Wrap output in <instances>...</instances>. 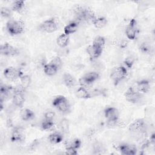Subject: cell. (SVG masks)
Segmentation results:
<instances>
[{"label":"cell","mask_w":155,"mask_h":155,"mask_svg":"<svg viewBox=\"0 0 155 155\" xmlns=\"http://www.w3.org/2000/svg\"><path fill=\"white\" fill-rule=\"evenodd\" d=\"M102 49L101 48L97 47L93 45H90L87 48V52L89 55L91 60L94 59L99 57L102 52Z\"/></svg>","instance_id":"cell-14"},{"label":"cell","mask_w":155,"mask_h":155,"mask_svg":"<svg viewBox=\"0 0 155 155\" xmlns=\"http://www.w3.org/2000/svg\"><path fill=\"white\" fill-rule=\"evenodd\" d=\"M142 94H140L136 89V87L132 86L129 87L125 93L126 99L131 103H137L141 98Z\"/></svg>","instance_id":"cell-5"},{"label":"cell","mask_w":155,"mask_h":155,"mask_svg":"<svg viewBox=\"0 0 155 155\" xmlns=\"http://www.w3.org/2000/svg\"><path fill=\"white\" fill-rule=\"evenodd\" d=\"M94 150L96 151V154H101L102 152V150H104V148L102 145L99 143H96V144L94 146Z\"/></svg>","instance_id":"cell-41"},{"label":"cell","mask_w":155,"mask_h":155,"mask_svg":"<svg viewBox=\"0 0 155 155\" xmlns=\"http://www.w3.org/2000/svg\"><path fill=\"white\" fill-rule=\"evenodd\" d=\"M117 149H118L122 154L124 155H134L137 153V148L135 145L129 143L119 144Z\"/></svg>","instance_id":"cell-11"},{"label":"cell","mask_w":155,"mask_h":155,"mask_svg":"<svg viewBox=\"0 0 155 155\" xmlns=\"http://www.w3.org/2000/svg\"><path fill=\"white\" fill-rule=\"evenodd\" d=\"M128 42L127 41H122L120 43V47L122 48H124L127 46Z\"/></svg>","instance_id":"cell-42"},{"label":"cell","mask_w":155,"mask_h":155,"mask_svg":"<svg viewBox=\"0 0 155 155\" xmlns=\"http://www.w3.org/2000/svg\"><path fill=\"white\" fill-rule=\"evenodd\" d=\"M14 94V87L7 85H1L0 87V102L3 104V102L7 99H9L11 96L13 97Z\"/></svg>","instance_id":"cell-7"},{"label":"cell","mask_w":155,"mask_h":155,"mask_svg":"<svg viewBox=\"0 0 155 155\" xmlns=\"http://www.w3.org/2000/svg\"><path fill=\"white\" fill-rule=\"evenodd\" d=\"M96 19V16L94 13L90 9L85 8L84 15V21H87L88 22H92Z\"/></svg>","instance_id":"cell-27"},{"label":"cell","mask_w":155,"mask_h":155,"mask_svg":"<svg viewBox=\"0 0 155 155\" xmlns=\"http://www.w3.org/2000/svg\"><path fill=\"white\" fill-rule=\"evenodd\" d=\"M93 25L97 28H102L107 24V20L105 17L96 18L93 22Z\"/></svg>","instance_id":"cell-26"},{"label":"cell","mask_w":155,"mask_h":155,"mask_svg":"<svg viewBox=\"0 0 155 155\" xmlns=\"http://www.w3.org/2000/svg\"><path fill=\"white\" fill-rule=\"evenodd\" d=\"M6 28L11 35H17L23 32L24 24L19 21L11 19L7 22Z\"/></svg>","instance_id":"cell-3"},{"label":"cell","mask_w":155,"mask_h":155,"mask_svg":"<svg viewBox=\"0 0 155 155\" xmlns=\"http://www.w3.org/2000/svg\"><path fill=\"white\" fill-rule=\"evenodd\" d=\"M78 28V23L76 21H73L68 23L64 27V33L69 35L76 31Z\"/></svg>","instance_id":"cell-20"},{"label":"cell","mask_w":155,"mask_h":155,"mask_svg":"<svg viewBox=\"0 0 155 155\" xmlns=\"http://www.w3.org/2000/svg\"><path fill=\"white\" fill-rule=\"evenodd\" d=\"M104 116L107 120L118 121L119 113L118 110L113 107H107L104 110Z\"/></svg>","instance_id":"cell-12"},{"label":"cell","mask_w":155,"mask_h":155,"mask_svg":"<svg viewBox=\"0 0 155 155\" xmlns=\"http://www.w3.org/2000/svg\"><path fill=\"white\" fill-rule=\"evenodd\" d=\"M127 69L124 66L114 67L110 74V78L114 85H117L127 75Z\"/></svg>","instance_id":"cell-1"},{"label":"cell","mask_w":155,"mask_h":155,"mask_svg":"<svg viewBox=\"0 0 155 155\" xmlns=\"http://www.w3.org/2000/svg\"><path fill=\"white\" fill-rule=\"evenodd\" d=\"M65 154L69 155H76L78 151L76 149H74L71 147H65Z\"/></svg>","instance_id":"cell-39"},{"label":"cell","mask_w":155,"mask_h":155,"mask_svg":"<svg viewBox=\"0 0 155 155\" xmlns=\"http://www.w3.org/2000/svg\"><path fill=\"white\" fill-rule=\"evenodd\" d=\"M134 59L131 57H128L124 61V64L128 68H131L134 64Z\"/></svg>","instance_id":"cell-37"},{"label":"cell","mask_w":155,"mask_h":155,"mask_svg":"<svg viewBox=\"0 0 155 155\" xmlns=\"http://www.w3.org/2000/svg\"><path fill=\"white\" fill-rule=\"evenodd\" d=\"M20 80L21 84L26 88L28 87L31 84V78L30 76L27 74H22L20 76Z\"/></svg>","instance_id":"cell-30"},{"label":"cell","mask_w":155,"mask_h":155,"mask_svg":"<svg viewBox=\"0 0 155 155\" xmlns=\"http://www.w3.org/2000/svg\"><path fill=\"white\" fill-rule=\"evenodd\" d=\"M147 124L143 119H137L129 125V130L134 133H142L146 130Z\"/></svg>","instance_id":"cell-4"},{"label":"cell","mask_w":155,"mask_h":155,"mask_svg":"<svg viewBox=\"0 0 155 155\" xmlns=\"http://www.w3.org/2000/svg\"><path fill=\"white\" fill-rule=\"evenodd\" d=\"M13 103L18 107H22L25 102V97L23 93H14L13 97Z\"/></svg>","instance_id":"cell-17"},{"label":"cell","mask_w":155,"mask_h":155,"mask_svg":"<svg viewBox=\"0 0 155 155\" xmlns=\"http://www.w3.org/2000/svg\"><path fill=\"white\" fill-rule=\"evenodd\" d=\"M105 44V38L101 36H97L94 38L92 45H93L97 47L103 48Z\"/></svg>","instance_id":"cell-29"},{"label":"cell","mask_w":155,"mask_h":155,"mask_svg":"<svg viewBox=\"0 0 155 155\" xmlns=\"http://www.w3.org/2000/svg\"><path fill=\"white\" fill-rule=\"evenodd\" d=\"M65 147H71L78 150L81 145V140L79 139H74L65 142Z\"/></svg>","instance_id":"cell-28"},{"label":"cell","mask_w":155,"mask_h":155,"mask_svg":"<svg viewBox=\"0 0 155 155\" xmlns=\"http://www.w3.org/2000/svg\"><path fill=\"white\" fill-rule=\"evenodd\" d=\"M53 105L62 113H68L70 110V104L68 99L64 96H56L52 102Z\"/></svg>","instance_id":"cell-2"},{"label":"cell","mask_w":155,"mask_h":155,"mask_svg":"<svg viewBox=\"0 0 155 155\" xmlns=\"http://www.w3.org/2000/svg\"><path fill=\"white\" fill-rule=\"evenodd\" d=\"M58 70V69L50 63L47 64L44 66V71L48 76L54 75L57 73Z\"/></svg>","instance_id":"cell-25"},{"label":"cell","mask_w":155,"mask_h":155,"mask_svg":"<svg viewBox=\"0 0 155 155\" xmlns=\"http://www.w3.org/2000/svg\"><path fill=\"white\" fill-rule=\"evenodd\" d=\"M136 88L140 94H145L150 90V84L148 81L143 79L139 81L136 84Z\"/></svg>","instance_id":"cell-15"},{"label":"cell","mask_w":155,"mask_h":155,"mask_svg":"<svg viewBox=\"0 0 155 155\" xmlns=\"http://www.w3.org/2000/svg\"><path fill=\"white\" fill-rule=\"evenodd\" d=\"M54 117H55V113L54 111L51 110H48L46 111L44 114V118L45 119H47V120H53Z\"/></svg>","instance_id":"cell-36"},{"label":"cell","mask_w":155,"mask_h":155,"mask_svg":"<svg viewBox=\"0 0 155 155\" xmlns=\"http://www.w3.org/2000/svg\"><path fill=\"white\" fill-rule=\"evenodd\" d=\"M82 77L87 82L91 85L99 78V74L96 71H90L88 73H87Z\"/></svg>","instance_id":"cell-21"},{"label":"cell","mask_w":155,"mask_h":155,"mask_svg":"<svg viewBox=\"0 0 155 155\" xmlns=\"http://www.w3.org/2000/svg\"><path fill=\"white\" fill-rule=\"evenodd\" d=\"M138 33L137 22L136 19H131L125 29V35L130 40H134Z\"/></svg>","instance_id":"cell-6"},{"label":"cell","mask_w":155,"mask_h":155,"mask_svg":"<svg viewBox=\"0 0 155 155\" xmlns=\"http://www.w3.org/2000/svg\"><path fill=\"white\" fill-rule=\"evenodd\" d=\"M41 30L47 33H53L58 30V25L54 18L44 21L39 26Z\"/></svg>","instance_id":"cell-8"},{"label":"cell","mask_w":155,"mask_h":155,"mask_svg":"<svg viewBox=\"0 0 155 155\" xmlns=\"http://www.w3.org/2000/svg\"><path fill=\"white\" fill-rule=\"evenodd\" d=\"M75 94L78 98L80 99H88L91 97L90 92H89L87 88L82 87H81L77 89L75 92Z\"/></svg>","instance_id":"cell-19"},{"label":"cell","mask_w":155,"mask_h":155,"mask_svg":"<svg viewBox=\"0 0 155 155\" xmlns=\"http://www.w3.org/2000/svg\"><path fill=\"white\" fill-rule=\"evenodd\" d=\"M25 7V2L22 0H18V1H15L13 2L12 4V10L17 12H21Z\"/></svg>","instance_id":"cell-24"},{"label":"cell","mask_w":155,"mask_h":155,"mask_svg":"<svg viewBox=\"0 0 155 155\" xmlns=\"http://www.w3.org/2000/svg\"><path fill=\"white\" fill-rule=\"evenodd\" d=\"M1 53L7 56H15L19 53V50L8 43H4L1 45L0 48Z\"/></svg>","instance_id":"cell-9"},{"label":"cell","mask_w":155,"mask_h":155,"mask_svg":"<svg viewBox=\"0 0 155 155\" xmlns=\"http://www.w3.org/2000/svg\"><path fill=\"white\" fill-rule=\"evenodd\" d=\"M69 39H69L68 35H67L65 33H62L58 37L57 39H56V42L59 47H65L68 44Z\"/></svg>","instance_id":"cell-22"},{"label":"cell","mask_w":155,"mask_h":155,"mask_svg":"<svg viewBox=\"0 0 155 155\" xmlns=\"http://www.w3.org/2000/svg\"><path fill=\"white\" fill-rule=\"evenodd\" d=\"M59 128L62 132L67 133L69 130L68 120L65 118L62 119L59 122Z\"/></svg>","instance_id":"cell-32"},{"label":"cell","mask_w":155,"mask_h":155,"mask_svg":"<svg viewBox=\"0 0 155 155\" xmlns=\"http://www.w3.org/2000/svg\"><path fill=\"white\" fill-rule=\"evenodd\" d=\"M25 136L21 127H15L12 133L10 139L13 142H21L24 140Z\"/></svg>","instance_id":"cell-13"},{"label":"cell","mask_w":155,"mask_h":155,"mask_svg":"<svg viewBox=\"0 0 155 155\" xmlns=\"http://www.w3.org/2000/svg\"><path fill=\"white\" fill-rule=\"evenodd\" d=\"M54 127L53 120L44 119L41 124V128L44 130H50Z\"/></svg>","instance_id":"cell-31"},{"label":"cell","mask_w":155,"mask_h":155,"mask_svg":"<svg viewBox=\"0 0 155 155\" xmlns=\"http://www.w3.org/2000/svg\"><path fill=\"white\" fill-rule=\"evenodd\" d=\"M12 9L6 7H2L1 8V15L3 18H10L12 16Z\"/></svg>","instance_id":"cell-34"},{"label":"cell","mask_w":155,"mask_h":155,"mask_svg":"<svg viewBox=\"0 0 155 155\" xmlns=\"http://www.w3.org/2000/svg\"><path fill=\"white\" fill-rule=\"evenodd\" d=\"M48 140L51 143H59L62 141L63 136L60 133L54 132L48 136Z\"/></svg>","instance_id":"cell-23"},{"label":"cell","mask_w":155,"mask_h":155,"mask_svg":"<svg viewBox=\"0 0 155 155\" xmlns=\"http://www.w3.org/2000/svg\"><path fill=\"white\" fill-rule=\"evenodd\" d=\"M63 81L65 85L69 88L73 87L76 85L77 81L71 74L68 73H65L63 75Z\"/></svg>","instance_id":"cell-16"},{"label":"cell","mask_w":155,"mask_h":155,"mask_svg":"<svg viewBox=\"0 0 155 155\" xmlns=\"http://www.w3.org/2000/svg\"><path fill=\"white\" fill-rule=\"evenodd\" d=\"M25 91V88L22 85L19 84L14 87V93H24Z\"/></svg>","instance_id":"cell-38"},{"label":"cell","mask_w":155,"mask_h":155,"mask_svg":"<svg viewBox=\"0 0 155 155\" xmlns=\"http://www.w3.org/2000/svg\"><path fill=\"white\" fill-rule=\"evenodd\" d=\"M22 74V73L19 70L13 67H7L4 71V76L7 79L10 81L16 80L17 78H20Z\"/></svg>","instance_id":"cell-10"},{"label":"cell","mask_w":155,"mask_h":155,"mask_svg":"<svg viewBox=\"0 0 155 155\" xmlns=\"http://www.w3.org/2000/svg\"><path fill=\"white\" fill-rule=\"evenodd\" d=\"M50 63L51 64H52L53 65H54L55 67H56L58 70L59 68H61V67L62 65V61L61 59L60 58V57H59V56L54 57L51 59V61Z\"/></svg>","instance_id":"cell-33"},{"label":"cell","mask_w":155,"mask_h":155,"mask_svg":"<svg viewBox=\"0 0 155 155\" xmlns=\"http://www.w3.org/2000/svg\"><path fill=\"white\" fill-rule=\"evenodd\" d=\"M151 45L149 43L143 42L140 45V50L143 53H149L151 51Z\"/></svg>","instance_id":"cell-35"},{"label":"cell","mask_w":155,"mask_h":155,"mask_svg":"<svg viewBox=\"0 0 155 155\" xmlns=\"http://www.w3.org/2000/svg\"><path fill=\"white\" fill-rule=\"evenodd\" d=\"M20 116L21 119L24 121H28L35 117V114L28 108H24L21 110Z\"/></svg>","instance_id":"cell-18"},{"label":"cell","mask_w":155,"mask_h":155,"mask_svg":"<svg viewBox=\"0 0 155 155\" xmlns=\"http://www.w3.org/2000/svg\"><path fill=\"white\" fill-rule=\"evenodd\" d=\"M79 84L81 85V87H84V88H87V87H90L91 85V84H90L88 82H87L83 77H81V78H79Z\"/></svg>","instance_id":"cell-40"}]
</instances>
